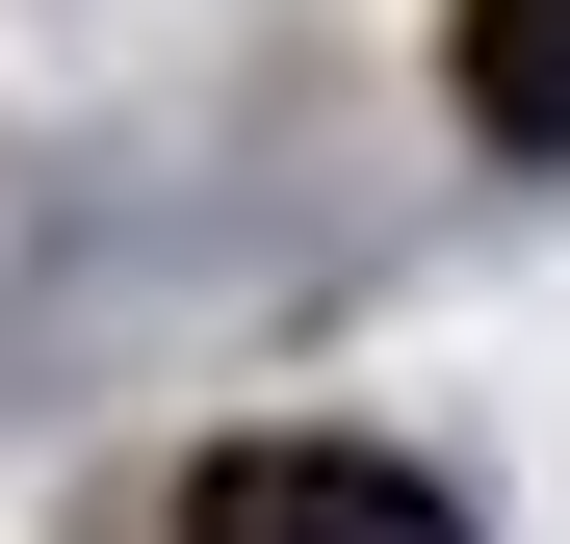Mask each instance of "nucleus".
Segmentation results:
<instances>
[{
	"mask_svg": "<svg viewBox=\"0 0 570 544\" xmlns=\"http://www.w3.org/2000/svg\"><path fill=\"white\" fill-rule=\"evenodd\" d=\"M181 544H466V518L363 441H234V467H181Z\"/></svg>",
	"mask_w": 570,
	"mask_h": 544,
	"instance_id": "nucleus-1",
	"label": "nucleus"
},
{
	"mask_svg": "<svg viewBox=\"0 0 570 544\" xmlns=\"http://www.w3.org/2000/svg\"><path fill=\"white\" fill-rule=\"evenodd\" d=\"M466 130H493V156H570V0H466Z\"/></svg>",
	"mask_w": 570,
	"mask_h": 544,
	"instance_id": "nucleus-2",
	"label": "nucleus"
}]
</instances>
